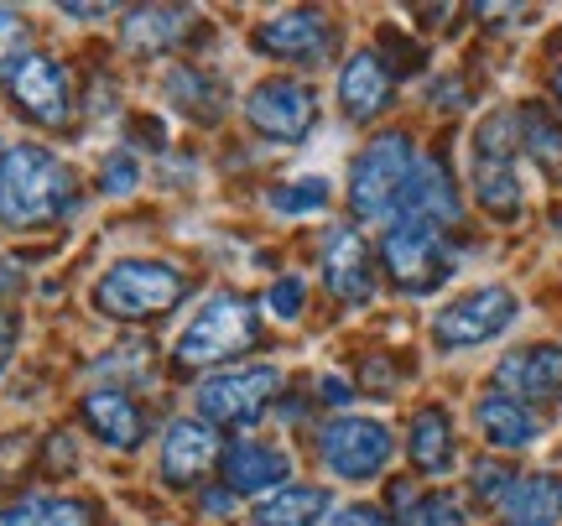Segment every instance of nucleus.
<instances>
[{
  "label": "nucleus",
  "mask_w": 562,
  "mask_h": 526,
  "mask_svg": "<svg viewBox=\"0 0 562 526\" xmlns=\"http://www.w3.org/2000/svg\"><path fill=\"white\" fill-rule=\"evenodd\" d=\"M79 182L47 146H11L0 163V224L5 230H42L74 214Z\"/></svg>",
  "instance_id": "1"
},
{
  "label": "nucleus",
  "mask_w": 562,
  "mask_h": 526,
  "mask_svg": "<svg viewBox=\"0 0 562 526\" xmlns=\"http://www.w3.org/2000/svg\"><path fill=\"white\" fill-rule=\"evenodd\" d=\"M469 188L490 220H521V136L510 110H490L469 136Z\"/></svg>",
  "instance_id": "2"
},
{
  "label": "nucleus",
  "mask_w": 562,
  "mask_h": 526,
  "mask_svg": "<svg viewBox=\"0 0 562 526\" xmlns=\"http://www.w3.org/2000/svg\"><path fill=\"white\" fill-rule=\"evenodd\" d=\"M188 298V277L167 261H146V256H125L94 282V307L104 318H121V324H146L161 318Z\"/></svg>",
  "instance_id": "3"
},
{
  "label": "nucleus",
  "mask_w": 562,
  "mask_h": 526,
  "mask_svg": "<svg viewBox=\"0 0 562 526\" xmlns=\"http://www.w3.org/2000/svg\"><path fill=\"white\" fill-rule=\"evenodd\" d=\"M261 345V324H256V303L250 298H235V292H220L193 313V324L178 334L172 345V365L178 370H209V365L240 360L245 349Z\"/></svg>",
  "instance_id": "4"
},
{
  "label": "nucleus",
  "mask_w": 562,
  "mask_h": 526,
  "mask_svg": "<svg viewBox=\"0 0 562 526\" xmlns=\"http://www.w3.org/2000/svg\"><path fill=\"white\" fill-rule=\"evenodd\" d=\"M417 172V146L402 131H381L349 167V209L364 224H391L402 214V193Z\"/></svg>",
  "instance_id": "5"
},
{
  "label": "nucleus",
  "mask_w": 562,
  "mask_h": 526,
  "mask_svg": "<svg viewBox=\"0 0 562 526\" xmlns=\"http://www.w3.org/2000/svg\"><path fill=\"white\" fill-rule=\"evenodd\" d=\"M381 261L391 271V282L406 298H432L448 277H453V250L442 240L438 224L422 220H391L381 235Z\"/></svg>",
  "instance_id": "6"
},
{
  "label": "nucleus",
  "mask_w": 562,
  "mask_h": 526,
  "mask_svg": "<svg viewBox=\"0 0 562 526\" xmlns=\"http://www.w3.org/2000/svg\"><path fill=\"white\" fill-rule=\"evenodd\" d=\"M516 318H521V298L505 282H484L438 307L432 339H438V349H480L490 339H501Z\"/></svg>",
  "instance_id": "7"
},
{
  "label": "nucleus",
  "mask_w": 562,
  "mask_h": 526,
  "mask_svg": "<svg viewBox=\"0 0 562 526\" xmlns=\"http://www.w3.org/2000/svg\"><path fill=\"white\" fill-rule=\"evenodd\" d=\"M281 391V370L277 365H245V370H224L214 381L199 385V406L203 423H220V427H250L261 423V412L271 406V396Z\"/></svg>",
  "instance_id": "8"
},
{
  "label": "nucleus",
  "mask_w": 562,
  "mask_h": 526,
  "mask_svg": "<svg viewBox=\"0 0 562 526\" xmlns=\"http://www.w3.org/2000/svg\"><path fill=\"white\" fill-rule=\"evenodd\" d=\"M391 454H396L391 427L375 423V417H334L328 427H318V459L339 480H355V485L375 480V474H385Z\"/></svg>",
  "instance_id": "9"
},
{
  "label": "nucleus",
  "mask_w": 562,
  "mask_h": 526,
  "mask_svg": "<svg viewBox=\"0 0 562 526\" xmlns=\"http://www.w3.org/2000/svg\"><path fill=\"white\" fill-rule=\"evenodd\" d=\"M245 121L271 142H302L318 125V94L302 79H266L245 94Z\"/></svg>",
  "instance_id": "10"
},
{
  "label": "nucleus",
  "mask_w": 562,
  "mask_h": 526,
  "mask_svg": "<svg viewBox=\"0 0 562 526\" xmlns=\"http://www.w3.org/2000/svg\"><path fill=\"white\" fill-rule=\"evenodd\" d=\"M495 391L516 396L521 406H552V402H562V345L510 349V355L495 365Z\"/></svg>",
  "instance_id": "11"
},
{
  "label": "nucleus",
  "mask_w": 562,
  "mask_h": 526,
  "mask_svg": "<svg viewBox=\"0 0 562 526\" xmlns=\"http://www.w3.org/2000/svg\"><path fill=\"white\" fill-rule=\"evenodd\" d=\"M256 47L277 63H297V68H318L334 47V26L318 11H281L256 32Z\"/></svg>",
  "instance_id": "12"
},
{
  "label": "nucleus",
  "mask_w": 562,
  "mask_h": 526,
  "mask_svg": "<svg viewBox=\"0 0 562 526\" xmlns=\"http://www.w3.org/2000/svg\"><path fill=\"white\" fill-rule=\"evenodd\" d=\"M323 287L339 303H370L375 298V266H370V245L355 230H328V240L318 250Z\"/></svg>",
  "instance_id": "13"
},
{
  "label": "nucleus",
  "mask_w": 562,
  "mask_h": 526,
  "mask_svg": "<svg viewBox=\"0 0 562 526\" xmlns=\"http://www.w3.org/2000/svg\"><path fill=\"white\" fill-rule=\"evenodd\" d=\"M11 94H16V104L37 125H63L68 121V104H74L68 100V74L53 58H42V53H26L11 68Z\"/></svg>",
  "instance_id": "14"
},
{
  "label": "nucleus",
  "mask_w": 562,
  "mask_h": 526,
  "mask_svg": "<svg viewBox=\"0 0 562 526\" xmlns=\"http://www.w3.org/2000/svg\"><path fill=\"white\" fill-rule=\"evenodd\" d=\"M220 459V438H214V427L209 423H172L167 427V438H161V480L172 490L193 485L203 469Z\"/></svg>",
  "instance_id": "15"
},
{
  "label": "nucleus",
  "mask_w": 562,
  "mask_h": 526,
  "mask_svg": "<svg viewBox=\"0 0 562 526\" xmlns=\"http://www.w3.org/2000/svg\"><path fill=\"white\" fill-rule=\"evenodd\" d=\"M385 104H391V68L381 53H355L339 74V110L349 121H375Z\"/></svg>",
  "instance_id": "16"
},
{
  "label": "nucleus",
  "mask_w": 562,
  "mask_h": 526,
  "mask_svg": "<svg viewBox=\"0 0 562 526\" xmlns=\"http://www.w3.org/2000/svg\"><path fill=\"white\" fill-rule=\"evenodd\" d=\"M220 469L229 495H261V490H277L292 474V459L266 444H235L220 454Z\"/></svg>",
  "instance_id": "17"
},
{
  "label": "nucleus",
  "mask_w": 562,
  "mask_h": 526,
  "mask_svg": "<svg viewBox=\"0 0 562 526\" xmlns=\"http://www.w3.org/2000/svg\"><path fill=\"white\" fill-rule=\"evenodd\" d=\"M396 220H422V224H453L459 220V193H453V178L448 167L432 163V157H417V172L402 193V214Z\"/></svg>",
  "instance_id": "18"
},
{
  "label": "nucleus",
  "mask_w": 562,
  "mask_h": 526,
  "mask_svg": "<svg viewBox=\"0 0 562 526\" xmlns=\"http://www.w3.org/2000/svg\"><path fill=\"white\" fill-rule=\"evenodd\" d=\"M79 412H83V427H89L100 444H110V448H140V438H146V423H140L136 402L125 396L121 385L89 391Z\"/></svg>",
  "instance_id": "19"
},
{
  "label": "nucleus",
  "mask_w": 562,
  "mask_h": 526,
  "mask_svg": "<svg viewBox=\"0 0 562 526\" xmlns=\"http://www.w3.org/2000/svg\"><path fill=\"white\" fill-rule=\"evenodd\" d=\"M474 427H480L490 448H505V454H521V448L537 444V417H531V406H521L516 396H505V391H484L480 402H474Z\"/></svg>",
  "instance_id": "20"
},
{
  "label": "nucleus",
  "mask_w": 562,
  "mask_h": 526,
  "mask_svg": "<svg viewBox=\"0 0 562 526\" xmlns=\"http://www.w3.org/2000/svg\"><path fill=\"white\" fill-rule=\"evenodd\" d=\"M406 459L422 474H448L459 465V448H453V417L442 406H422L412 427H406Z\"/></svg>",
  "instance_id": "21"
},
{
  "label": "nucleus",
  "mask_w": 562,
  "mask_h": 526,
  "mask_svg": "<svg viewBox=\"0 0 562 526\" xmlns=\"http://www.w3.org/2000/svg\"><path fill=\"white\" fill-rule=\"evenodd\" d=\"M501 526H558L562 522V474L516 480L501 506Z\"/></svg>",
  "instance_id": "22"
},
{
  "label": "nucleus",
  "mask_w": 562,
  "mask_h": 526,
  "mask_svg": "<svg viewBox=\"0 0 562 526\" xmlns=\"http://www.w3.org/2000/svg\"><path fill=\"white\" fill-rule=\"evenodd\" d=\"M193 11L188 5H140L125 16V47H136V53H167V47H178L188 37V26H193Z\"/></svg>",
  "instance_id": "23"
},
{
  "label": "nucleus",
  "mask_w": 562,
  "mask_h": 526,
  "mask_svg": "<svg viewBox=\"0 0 562 526\" xmlns=\"http://www.w3.org/2000/svg\"><path fill=\"white\" fill-rule=\"evenodd\" d=\"M516 136H521V152L537 163L547 182H562V121L547 115L542 104H526L516 110Z\"/></svg>",
  "instance_id": "24"
},
{
  "label": "nucleus",
  "mask_w": 562,
  "mask_h": 526,
  "mask_svg": "<svg viewBox=\"0 0 562 526\" xmlns=\"http://www.w3.org/2000/svg\"><path fill=\"white\" fill-rule=\"evenodd\" d=\"M323 511H328V490L286 485V490H271L261 506L250 511V526H318Z\"/></svg>",
  "instance_id": "25"
},
{
  "label": "nucleus",
  "mask_w": 562,
  "mask_h": 526,
  "mask_svg": "<svg viewBox=\"0 0 562 526\" xmlns=\"http://www.w3.org/2000/svg\"><path fill=\"white\" fill-rule=\"evenodd\" d=\"M0 526H100V511L74 495H37L0 511Z\"/></svg>",
  "instance_id": "26"
},
{
  "label": "nucleus",
  "mask_w": 562,
  "mask_h": 526,
  "mask_svg": "<svg viewBox=\"0 0 562 526\" xmlns=\"http://www.w3.org/2000/svg\"><path fill=\"white\" fill-rule=\"evenodd\" d=\"M396 526H469V516L448 490L412 495V485H396Z\"/></svg>",
  "instance_id": "27"
},
{
  "label": "nucleus",
  "mask_w": 562,
  "mask_h": 526,
  "mask_svg": "<svg viewBox=\"0 0 562 526\" xmlns=\"http://www.w3.org/2000/svg\"><path fill=\"white\" fill-rule=\"evenodd\" d=\"M334 199V182L318 178V172H307V178H286L271 188V209L286 214V220H302V214H323Z\"/></svg>",
  "instance_id": "28"
},
{
  "label": "nucleus",
  "mask_w": 562,
  "mask_h": 526,
  "mask_svg": "<svg viewBox=\"0 0 562 526\" xmlns=\"http://www.w3.org/2000/svg\"><path fill=\"white\" fill-rule=\"evenodd\" d=\"M510 485H516V474L501 459H480V465L469 469V490H474V501H484V506H501L505 495H510Z\"/></svg>",
  "instance_id": "29"
},
{
  "label": "nucleus",
  "mask_w": 562,
  "mask_h": 526,
  "mask_svg": "<svg viewBox=\"0 0 562 526\" xmlns=\"http://www.w3.org/2000/svg\"><path fill=\"white\" fill-rule=\"evenodd\" d=\"M136 182H140V172L125 152H110V157H104V167H100V193L104 199H125Z\"/></svg>",
  "instance_id": "30"
},
{
  "label": "nucleus",
  "mask_w": 562,
  "mask_h": 526,
  "mask_svg": "<svg viewBox=\"0 0 562 526\" xmlns=\"http://www.w3.org/2000/svg\"><path fill=\"white\" fill-rule=\"evenodd\" d=\"M21 47H26V21H21L16 11H5V5H0V74H11V68L26 58Z\"/></svg>",
  "instance_id": "31"
},
{
  "label": "nucleus",
  "mask_w": 562,
  "mask_h": 526,
  "mask_svg": "<svg viewBox=\"0 0 562 526\" xmlns=\"http://www.w3.org/2000/svg\"><path fill=\"white\" fill-rule=\"evenodd\" d=\"M302 303H307V287H302L297 277H281V282L271 287V292H266V307L277 313L281 324H292V318L302 313Z\"/></svg>",
  "instance_id": "32"
},
{
  "label": "nucleus",
  "mask_w": 562,
  "mask_h": 526,
  "mask_svg": "<svg viewBox=\"0 0 562 526\" xmlns=\"http://www.w3.org/2000/svg\"><path fill=\"white\" fill-rule=\"evenodd\" d=\"M334 526H385V516L370 506H344L339 516H334Z\"/></svg>",
  "instance_id": "33"
},
{
  "label": "nucleus",
  "mask_w": 562,
  "mask_h": 526,
  "mask_svg": "<svg viewBox=\"0 0 562 526\" xmlns=\"http://www.w3.org/2000/svg\"><path fill=\"white\" fill-rule=\"evenodd\" d=\"M47 448H53V454H47V469H74V465H79V454H68L74 444H68L63 433H58V438H53Z\"/></svg>",
  "instance_id": "34"
},
{
  "label": "nucleus",
  "mask_w": 562,
  "mask_h": 526,
  "mask_svg": "<svg viewBox=\"0 0 562 526\" xmlns=\"http://www.w3.org/2000/svg\"><path fill=\"white\" fill-rule=\"evenodd\" d=\"M11 349H16V324H11V313H0V370L11 360Z\"/></svg>",
  "instance_id": "35"
},
{
  "label": "nucleus",
  "mask_w": 562,
  "mask_h": 526,
  "mask_svg": "<svg viewBox=\"0 0 562 526\" xmlns=\"http://www.w3.org/2000/svg\"><path fill=\"white\" fill-rule=\"evenodd\" d=\"M318 391H323V396H328V402H349V385H344V381H334V376H328V381H318Z\"/></svg>",
  "instance_id": "36"
},
{
  "label": "nucleus",
  "mask_w": 562,
  "mask_h": 526,
  "mask_svg": "<svg viewBox=\"0 0 562 526\" xmlns=\"http://www.w3.org/2000/svg\"><path fill=\"white\" fill-rule=\"evenodd\" d=\"M110 5H63V16H79V21H94V16H104Z\"/></svg>",
  "instance_id": "37"
},
{
  "label": "nucleus",
  "mask_w": 562,
  "mask_h": 526,
  "mask_svg": "<svg viewBox=\"0 0 562 526\" xmlns=\"http://www.w3.org/2000/svg\"><path fill=\"white\" fill-rule=\"evenodd\" d=\"M552 89H558V100H562V63H558V79H552Z\"/></svg>",
  "instance_id": "38"
},
{
  "label": "nucleus",
  "mask_w": 562,
  "mask_h": 526,
  "mask_svg": "<svg viewBox=\"0 0 562 526\" xmlns=\"http://www.w3.org/2000/svg\"><path fill=\"white\" fill-rule=\"evenodd\" d=\"M0 163H5V146H0Z\"/></svg>",
  "instance_id": "39"
}]
</instances>
